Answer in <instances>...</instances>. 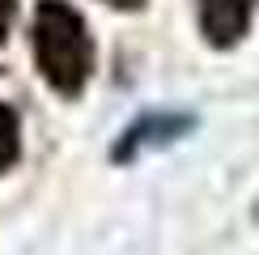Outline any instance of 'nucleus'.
<instances>
[{
    "label": "nucleus",
    "instance_id": "39448f33",
    "mask_svg": "<svg viewBox=\"0 0 259 255\" xmlns=\"http://www.w3.org/2000/svg\"><path fill=\"white\" fill-rule=\"evenodd\" d=\"M106 5H111V9H140L145 0H106Z\"/></svg>",
    "mask_w": 259,
    "mask_h": 255
},
{
    "label": "nucleus",
    "instance_id": "20e7f679",
    "mask_svg": "<svg viewBox=\"0 0 259 255\" xmlns=\"http://www.w3.org/2000/svg\"><path fill=\"white\" fill-rule=\"evenodd\" d=\"M13 17H17V0H0V42H5L9 26H13Z\"/></svg>",
    "mask_w": 259,
    "mask_h": 255
},
{
    "label": "nucleus",
    "instance_id": "f257e3e1",
    "mask_svg": "<svg viewBox=\"0 0 259 255\" xmlns=\"http://www.w3.org/2000/svg\"><path fill=\"white\" fill-rule=\"evenodd\" d=\"M34 64L42 81L64 98H77L94 77V38L85 17L64 0H38L34 9Z\"/></svg>",
    "mask_w": 259,
    "mask_h": 255
},
{
    "label": "nucleus",
    "instance_id": "f03ea898",
    "mask_svg": "<svg viewBox=\"0 0 259 255\" xmlns=\"http://www.w3.org/2000/svg\"><path fill=\"white\" fill-rule=\"evenodd\" d=\"M259 0H200V34L212 47H234L251 30Z\"/></svg>",
    "mask_w": 259,
    "mask_h": 255
},
{
    "label": "nucleus",
    "instance_id": "7ed1b4c3",
    "mask_svg": "<svg viewBox=\"0 0 259 255\" xmlns=\"http://www.w3.org/2000/svg\"><path fill=\"white\" fill-rule=\"evenodd\" d=\"M21 157V119L9 102H0V175Z\"/></svg>",
    "mask_w": 259,
    "mask_h": 255
}]
</instances>
